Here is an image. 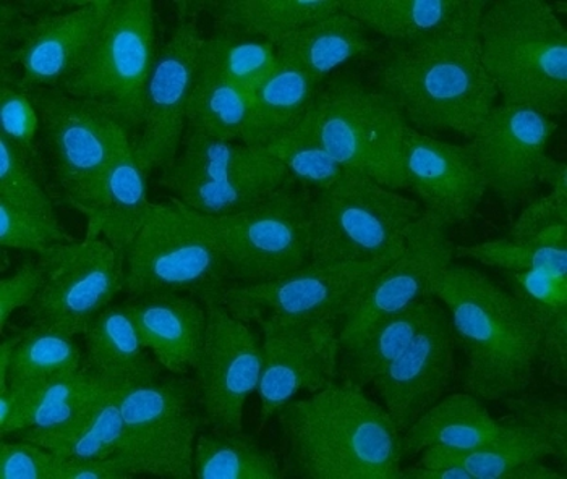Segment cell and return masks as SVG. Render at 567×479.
Wrapping results in <instances>:
<instances>
[{"mask_svg": "<svg viewBox=\"0 0 567 479\" xmlns=\"http://www.w3.org/2000/svg\"><path fill=\"white\" fill-rule=\"evenodd\" d=\"M481 19L416 43L388 44L381 55L374 87L416 132L471 139L496 106L498 94L482 65Z\"/></svg>", "mask_w": 567, "mask_h": 479, "instance_id": "6da1fadb", "label": "cell"}, {"mask_svg": "<svg viewBox=\"0 0 567 479\" xmlns=\"http://www.w3.org/2000/svg\"><path fill=\"white\" fill-rule=\"evenodd\" d=\"M275 418L293 478L401 479V435L362 387L338 381Z\"/></svg>", "mask_w": 567, "mask_h": 479, "instance_id": "7a4b0ae2", "label": "cell"}, {"mask_svg": "<svg viewBox=\"0 0 567 479\" xmlns=\"http://www.w3.org/2000/svg\"><path fill=\"white\" fill-rule=\"evenodd\" d=\"M433 296L465 358L462 389L483 402L524 394L540 368V341L519 300L472 265L451 262Z\"/></svg>", "mask_w": 567, "mask_h": 479, "instance_id": "3957f363", "label": "cell"}, {"mask_svg": "<svg viewBox=\"0 0 567 479\" xmlns=\"http://www.w3.org/2000/svg\"><path fill=\"white\" fill-rule=\"evenodd\" d=\"M481 59L506 106L567 110V30L544 0H493L478 23Z\"/></svg>", "mask_w": 567, "mask_h": 479, "instance_id": "277c9868", "label": "cell"}, {"mask_svg": "<svg viewBox=\"0 0 567 479\" xmlns=\"http://www.w3.org/2000/svg\"><path fill=\"white\" fill-rule=\"evenodd\" d=\"M306 118L339 166L405 190L409 124L386 94L352 76H336L320 86Z\"/></svg>", "mask_w": 567, "mask_h": 479, "instance_id": "5b68a950", "label": "cell"}, {"mask_svg": "<svg viewBox=\"0 0 567 479\" xmlns=\"http://www.w3.org/2000/svg\"><path fill=\"white\" fill-rule=\"evenodd\" d=\"M230 285L226 262L198 212L174 198L153 202L124 254V292L128 296L187 293L206 303L220 302Z\"/></svg>", "mask_w": 567, "mask_h": 479, "instance_id": "8992f818", "label": "cell"}, {"mask_svg": "<svg viewBox=\"0 0 567 479\" xmlns=\"http://www.w3.org/2000/svg\"><path fill=\"white\" fill-rule=\"evenodd\" d=\"M422 206L367 175L346 169L310 191V261H370L399 250Z\"/></svg>", "mask_w": 567, "mask_h": 479, "instance_id": "52a82bcc", "label": "cell"}, {"mask_svg": "<svg viewBox=\"0 0 567 479\" xmlns=\"http://www.w3.org/2000/svg\"><path fill=\"white\" fill-rule=\"evenodd\" d=\"M198 216L236 285L272 282L310 262V191L293 178L237 215Z\"/></svg>", "mask_w": 567, "mask_h": 479, "instance_id": "ba28073f", "label": "cell"}, {"mask_svg": "<svg viewBox=\"0 0 567 479\" xmlns=\"http://www.w3.org/2000/svg\"><path fill=\"white\" fill-rule=\"evenodd\" d=\"M152 0H117L83 64L59 87L114 117L135 138L156 61Z\"/></svg>", "mask_w": 567, "mask_h": 479, "instance_id": "9c48e42d", "label": "cell"}, {"mask_svg": "<svg viewBox=\"0 0 567 479\" xmlns=\"http://www.w3.org/2000/svg\"><path fill=\"white\" fill-rule=\"evenodd\" d=\"M292 180L265 148L220 142L185 132L181 153L163 185L174 199L205 216H229L250 209Z\"/></svg>", "mask_w": 567, "mask_h": 479, "instance_id": "30bf717a", "label": "cell"}, {"mask_svg": "<svg viewBox=\"0 0 567 479\" xmlns=\"http://www.w3.org/2000/svg\"><path fill=\"white\" fill-rule=\"evenodd\" d=\"M401 251L399 248L370 261H310L272 282L233 283L220 302L251 324L262 316H287L331 321L341 326L374 278Z\"/></svg>", "mask_w": 567, "mask_h": 479, "instance_id": "8fae6325", "label": "cell"}, {"mask_svg": "<svg viewBox=\"0 0 567 479\" xmlns=\"http://www.w3.org/2000/svg\"><path fill=\"white\" fill-rule=\"evenodd\" d=\"M43 287L31 303L33 323L82 335L124 292V257L103 239L70 240L38 254Z\"/></svg>", "mask_w": 567, "mask_h": 479, "instance_id": "7c38bea8", "label": "cell"}, {"mask_svg": "<svg viewBox=\"0 0 567 479\" xmlns=\"http://www.w3.org/2000/svg\"><path fill=\"white\" fill-rule=\"evenodd\" d=\"M203 305L205 339L194 369L199 410L215 431L240 433L245 405L260 384L261 335L219 300Z\"/></svg>", "mask_w": 567, "mask_h": 479, "instance_id": "4fadbf2b", "label": "cell"}, {"mask_svg": "<svg viewBox=\"0 0 567 479\" xmlns=\"http://www.w3.org/2000/svg\"><path fill=\"white\" fill-rule=\"evenodd\" d=\"M262 366L258 398L266 425L284 405L302 393L313 394L338 383L342 347L339 324L303 317L262 316Z\"/></svg>", "mask_w": 567, "mask_h": 479, "instance_id": "5bb4252c", "label": "cell"}, {"mask_svg": "<svg viewBox=\"0 0 567 479\" xmlns=\"http://www.w3.org/2000/svg\"><path fill=\"white\" fill-rule=\"evenodd\" d=\"M450 226L423 212L405 233L404 247L374 278L355 310L339 326L342 352L359 344L381 321L435 299L436 283L456 258Z\"/></svg>", "mask_w": 567, "mask_h": 479, "instance_id": "9a60e30c", "label": "cell"}, {"mask_svg": "<svg viewBox=\"0 0 567 479\" xmlns=\"http://www.w3.org/2000/svg\"><path fill=\"white\" fill-rule=\"evenodd\" d=\"M203 41L197 17L190 13L178 20L169 40L157 51L135 136L136 154L148 177L154 170L171 169L181 153Z\"/></svg>", "mask_w": 567, "mask_h": 479, "instance_id": "2e32d148", "label": "cell"}, {"mask_svg": "<svg viewBox=\"0 0 567 479\" xmlns=\"http://www.w3.org/2000/svg\"><path fill=\"white\" fill-rule=\"evenodd\" d=\"M31 96L62 197L76 209L110 166L121 124L62 90H34Z\"/></svg>", "mask_w": 567, "mask_h": 479, "instance_id": "e0dca14e", "label": "cell"}, {"mask_svg": "<svg viewBox=\"0 0 567 479\" xmlns=\"http://www.w3.org/2000/svg\"><path fill=\"white\" fill-rule=\"evenodd\" d=\"M556 128L558 124L540 112L496 104L468 139L486 190L507 209L523 205L540 185Z\"/></svg>", "mask_w": 567, "mask_h": 479, "instance_id": "ac0fdd59", "label": "cell"}, {"mask_svg": "<svg viewBox=\"0 0 567 479\" xmlns=\"http://www.w3.org/2000/svg\"><path fill=\"white\" fill-rule=\"evenodd\" d=\"M454 350L456 339L450 316L436 302L408 348L374 377L371 386L399 435L446 394L456 369Z\"/></svg>", "mask_w": 567, "mask_h": 479, "instance_id": "d6986e66", "label": "cell"}, {"mask_svg": "<svg viewBox=\"0 0 567 479\" xmlns=\"http://www.w3.org/2000/svg\"><path fill=\"white\" fill-rule=\"evenodd\" d=\"M117 0H90L76 9L23 24L19 43L2 52V70H20L30 91L59 90L96 44Z\"/></svg>", "mask_w": 567, "mask_h": 479, "instance_id": "ffe728a7", "label": "cell"}, {"mask_svg": "<svg viewBox=\"0 0 567 479\" xmlns=\"http://www.w3.org/2000/svg\"><path fill=\"white\" fill-rule=\"evenodd\" d=\"M405 190L423 212L446 226L465 222L477 212L485 180L471 145L443 142L409 125L404 135Z\"/></svg>", "mask_w": 567, "mask_h": 479, "instance_id": "44dd1931", "label": "cell"}, {"mask_svg": "<svg viewBox=\"0 0 567 479\" xmlns=\"http://www.w3.org/2000/svg\"><path fill=\"white\" fill-rule=\"evenodd\" d=\"M148 175L140 164L135 138L118 127L110 166L76 208L86 220L85 239H103L124 257L148 218Z\"/></svg>", "mask_w": 567, "mask_h": 479, "instance_id": "7402d4cb", "label": "cell"}, {"mask_svg": "<svg viewBox=\"0 0 567 479\" xmlns=\"http://www.w3.org/2000/svg\"><path fill=\"white\" fill-rule=\"evenodd\" d=\"M125 305L161 368L178 376L195 369L206 329L205 305L198 299L157 292L128 296Z\"/></svg>", "mask_w": 567, "mask_h": 479, "instance_id": "603a6c76", "label": "cell"}, {"mask_svg": "<svg viewBox=\"0 0 567 479\" xmlns=\"http://www.w3.org/2000/svg\"><path fill=\"white\" fill-rule=\"evenodd\" d=\"M488 0H341V10L390 44L426 40L482 17Z\"/></svg>", "mask_w": 567, "mask_h": 479, "instance_id": "cb8c5ba5", "label": "cell"}, {"mask_svg": "<svg viewBox=\"0 0 567 479\" xmlns=\"http://www.w3.org/2000/svg\"><path fill=\"white\" fill-rule=\"evenodd\" d=\"M83 368L112 387L127 386L161 373L150 360L131 311L125 303L104 308L83 331Z\"/></svg>", "mask_w": 567, "mask_h": 479, "instance_id": "d4e9b609", "label": "cell"}, {"mask_svg": "<svg viewBox=\"0 0 567 479\" xmlns=\"http://www.w3.org/2000/svg\"><path fill=\"white\" fill-rule=\"evenodd\" d=\"M507 433V425L489 414L482 398L468 393L444 395L401 435L402 457L419 456L429 447L474 449Z\"/></svg>", "mask_w": 567, "mask_h": 479, "instance_id": "484cf974", "label": "cell"}, {"mask_svg": "<svg viewBox=\"0 0 567 479\" xmlns=\"http://www.w3.org/2000/svg\"><path fill=\"white\" fill-rule=\"evenodd\" d=\"M203 423L197 410L145 428H125L114 456L132 478L194 479L195 442Z\"/></svg>", "mask_w": 567, "mask_h": 479, "instance_id": "4316f807", "label": "cell"}, {"mask_svg": "<svg viewBox=\"0 0 567 479\" xmlns=\"http://www.w3.org/2000/svg\"><path fill=\"white\" fill-rule=\"evenodd\" d=\"M370 34L362 23L339 10L282 40L276 45L278 59L300 66L321 86L336 70L373 51Z\"/></svg>", "mask_w": 567, "mask_h": 479, "instance_id": "83f0119b", "label": "cell"}, {"mask_svg": "<svg viewBox=\"0 0 567 479\" xmlns=\"http://www.w3.org/2000/svg\"><path fill=\"white\" fill-rule=\"evenodd\" d=\"M540 341V368L559 386L567 381V275L546 271L504 272Z\"/></svg>", "mask_w": 567, "mask_h": 479, "instance_id": "f1b7e54d", "label": "cell"}, {"mask_svg": "<svg viewBox=\"0 0 567 479\" xmlns=\"http://www.w3.org/2000/svg\"><path fill=\"white\" fill-rule=\"evenodd\" d=\"M320 86L300 66L278 59L276 69L251 91L250 114L240 143L266 148L306 117Z\"/></svg>", "mask_w": 567, "mask_h": 479, "instance_id": "f546056e", "label": "cell"}, {"mask_svg": "<svg viewBox=\"0 0 567 479\" xmlns=\"http://www.w3.org/2000/svg\"><path fill=\"white\" fill-rule=\"evenodd\" d=\"M216 30L278 45L307 24L341 10V0H219L209 3Z\"/></svg>", "mask_w": 567, "mask_h": 479, "instance_id": "4dcf8cb0", "label": "cell"}, {"mask_svg": "<svg viewBox=\"0 0 567 479\" xmlns=\"http://www.w3.org/2000/svg\"><path fill=\"white\" fill-rule=\"evenodd\" d=\"M125 435L117 387L61 428L23 431L16 439L30 440L61 458H103L117 452Z\"/></svg>", "mask_w": 567, "mask_h": 479, "instance_id": "1f68e13d", "label": "cell"}, {"mask_svg": "<svg viewBox=\"0 0 567 479\" xmlns=\"http://www.w3.org/2000/svg\"><path fill=\"white\" fill-rule=\"evenodd\" d=\"M248 91L234 85L216 66L202 58L187 110V128L220 139L240 143L250 114Z\"/></svg>", "mask_w": 567, "mask_h": 479, "instance_id": "d6a6232c", "label": "cell"}, {"mask_svg": "<svg viewBox=\"0 0 567 479\" xmlns=\"http://www.w3.org/2000/svg\"><path fill=\"white\" fill-rule=\"evenodd\" d=\"M426 299L414 306L377 324L359 344L344 350L341 358L342 381L365 389L391 363L408 348L412 339L436 305Z\"/></svg>", "mask_w": 567, "mask_h": 479, "instance_id": "836d02e7", "label": "cell"}, {"mask_svg": "<svg viewBox=\"0 0 567 479\" xmlns=\"http://www.w3.org/2000/svg\"><path fill=\"white\" fill-rule=\"evenodd\" d=\"M504 423L507 425L506 435L493 442L465 450L429 447L420 452L419 465H461L474 479H509L511 470L517 465L551 457L548 447L528 429L507 419Z\"/></svg>", "mask_w": 567, "mask_h": 479, "instance_id": "e575fe53", "label": "cell"}, {"mask_svg": "<svg viewBox=\"0 0 567 479\" xmlns=\"http://www.w3.org/2000/svg\"><path fill=\"white\" fill-rule=\"evenodd\" d=\"M194 475L197 479H282L286 471L255 437L212 429L195 442Z\"/></svg>", "mask_w": 567, "mask_h": 479, "instance_id": "d590c367", "label": "cell"}, {"mask_svg": "<svg viewBox=\"0 0 567 479\" xmlns=\"http://www.w3.org/2000/svg\"><path fill=\"white\" fill-rule=\"evenodd\" d=\"M456 258L503 272L546 271L567 275V226L553 227L530 239H499L456 247Z\"/></svg>", "mask_w": 567, "mask_h": 479, "instance_id": "8d00e7d4", "label": "cell"}, {"mask_svg": "<svg viewBox=\"0 0 567 479\" xmlns=\"http://www.w3.org/2000/svg\"><path fill=\"white\" fill-rule=\"evenodd\" d=\"M125 428H145L199 410L195 379L157 373L117 387Z\"/></svg>", "mask_w": 567, "mask_h": 479, "instance_id": "74e56055", "label": "cell"}, {"mask_svg": "<svg viewBox=\"0 0 567 479\" xmlns=\"http://www.w3.org/2000/svg\"><path fill=\"white\" fill-rule=\"evenodd\" d=\"M83 360L85 356L76 345L75 335L61 329L33 323L20 331V341L13 353L7 384L52 379L73 374L83 369Z\"/></svg>", "mask_w": 567, "mask_h": 479, "instance_id": "f35d334b", "label": "cell"}, {"mask_svg": "<svg viewBox=\"0 0 567 479\" xmlns=\"http://www.w3.org/2000/svg\"><path fill=\"white\" fill-rule=\"evenodd\" d=\"M112 389L114 387L85 368L65 376L38 381L37 395L24 431L61 428Z\"/></svg>", "mask_w": 567, "mask_h": 479, "instance_id": "ab89813d", "label": "cell"}, {"mask_svg": "<svg viewBox=\"0 0 567 479\" xmlns=\"http://www.w3.org/2000/svg\"><path fill=\"white\" fill-rule=\"evenodd\" d=\"M202 58L241 90H255L278 65V48L268 41L216 30L205 37Z\"/></svg>", "mask_w": 567, "mask_h": 479, "instance_id": "60d3db41", "label": "cell"}, {"mask_svg": "<svg viewBox=\"0 0 567 479\" xmlns=\"http://www.w3.org/2000/svg\"><path fill=\"white\" fill-rule=\"evenodd\" d=\"M265 149L308 191L328 187L346 170L329 156L306 117Z\"/></svg>", "mask_w": 567, "mask_h": 479, "instance_id": "b9f144b4", "label": "cell"}, {"mask_svg": "<svg viewBox=\"0 0 567 479\" xmlns=\"http://www.w3.org/2000/svg\"><path fill=\"white\" fill-rule=\"evenodd\" d=\"M0 201L37 215L55 216L54 201L34 174L33 159L0 136Z\"/></svg>", "mask_w": 567, "mask_h": 479, "instance_id": "7bdbcfd3", "label": "cell"}, {"mask_svg": "<svg viewBox=\"0 0 567 479\" xmlns=\"http://www.w3.org/2000/svg\"><path fill=\"white\" fill-rule=\"evenodd\" d=\"M540 184L548 187V194L532 199L525 206L511 227L509 239H530L553 227L567 226L566 164L548 156L542 169Z\"/></svg>", "mask_w": 567, "mask_h": 479, "instance_id": "ee69618b", "label": "cell"}, {"mask_svg": "<svg viewBox=\"0 0 567 479\" xmlns=\"http://www.w3.org/2000/svg\"><path fill=\"white\" fill-rule=\"evenodd\" d=\"M41 132L40 114L31 91L12 70L0 73V136L22 149L28 157L37 156V136Z\"/></svg>", "mask_w": 567, "mask_h": 479, "instance_id": "f6af8a7d", "label": "cell"}, {"mask_svg": "<svg viewBox=\"0 0 567 479\" xmlns=\"http://www.w3.org/2000/svg\"><path fill=\"white\" fill-rule=\"evenodd\" d=\"M509 408L507 421L516 423L537 436L553 458L566 465L567 404L565 398L517 397L504 400Z\"/></svg>", "mask_w": 567, "mask_h": 479, "instance_id": "bcb514c9", "label": "cell"}, {"mask_svg": "<svg viewBox=\"0 0 567 479\" xmlns=\"http://www.w3.org/2000/svg\"><path fill=\"white\" fill-rule=\"evenodd\" d=\"M58 218L24 211L0 201V244L9 250L41 254L49 248L70 241Z\"/></svg>", "mask_w": 567, "mask_h": 479, "instance_id": "7dc6e473", "label": "cell"}, {"mask_svg": "<svg viewBox=\"0 0 567 479\" xmlns=\"http://www.w3.org/2000/svg\"><path fill=\"white\" fill-rule=\"evenodd\" d=\"M62 458L30 440L0 439V478L59 479Z\"/></svg>", "mask_w": 567, "mask_h": 479, "instance_id": "c3c4849f", "label": "cell"}, {"mask_svg": "<svg viewBox=\"0 0 567 479\" xmlns=\"http://www.w3.org/2000/svg\"><path fill=\"white\" fill-rule=\"evenodd\" d=\"M43 287V271L37 262H24L22 268L0 281V329L16 311L31 306Z\"/></svg>", "mask_w": 567, "mask_h": 479, "instance_id": "681fc988", "label": "cell"}, {"mask_svg": "<svg viewBox=\"0 0 567 479\" xmlns=\"http://www.w3.org/2000/svg\"><path fill=\"white\" fill-rule=\"evenodd\" d=\"M59 479H132L117 457L62 458Z\"/></svg>", "mask_w": 567, "mask_h": 479, "instance_id": "f907efd6", "label": "cell"}, {"mask_svg": "<svg viewBox=\"0 0 567 479\" xmlns=\"http://www.w3.org/2000/svg\"><path fill=\"white\" fill-rule=\"evenodd\" d=\"M20 341V331L3 337L0 342V387L7 386L10 368H12L13 353Z\"/></svg>", "mask_w": 567, "mask_h": 479, "instance_id": "816d5d0a", "label": "cell"}]
</instances>
